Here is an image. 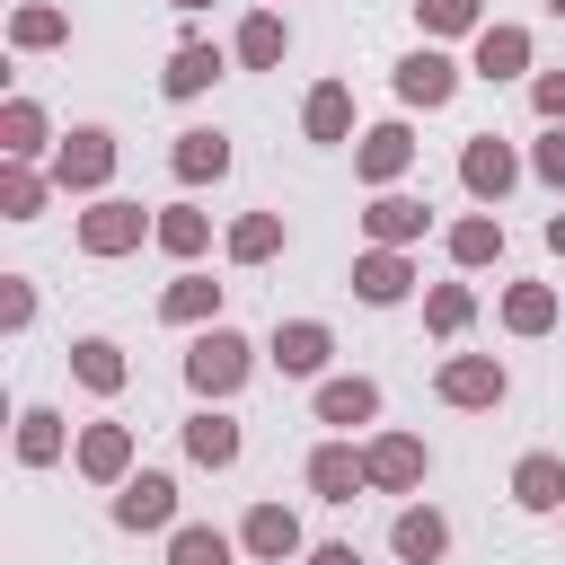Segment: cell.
I'll list each match as a JSON object with an SVG mask.
<instances>
[{"mask_svg": "<svg viewBox=\"0 0 565 565\" xmlns=\"http://www.w3.org/2000/svg\"><path fill=\"white\" fill-rule=\"evenodd\" d=\"M247 362H256V344H247L238 327H203V335L185 344V380H194V397H230V388L247 380Z\"/></svg>", "mask_w": 565, "mask_h": 565, "instance_id": "cell-1", "label": "cell"}, {"mask_svg": "<svg viewBox=\"0 0 565 565\" xmlns=\"http://www.w3.org/2000/svg\"><path fill=\"white\" fill-rule=\"evenodd\" d=\"M115 177V132H97V124H79L62 150H53V185L62 194H97Z\"/></svg>", "mask_w": 565, "mask_h": 565, "instance_id": "cell-2", "label": "cell"}, {"mask_svg": "<svg viewBox=\"0 0 565 565\" xmlns=\"http://www.w3.org/2000/svg\"><path fill=\"white\" fill-rule=\"evenodd\" d=\"M150 230H159V221H150L141 203H115V194L79 212V247H88V256H124V247H141Z\"/></svg>", "mask_w": 565, "mask_h": 565, "instance_id": "cell-3", "label": "cell"}, {"mask_svg": "<svg viewBox=\"0 0 565 565\" xmlns=\"http://www.w3.org/2000/svg\"><path fill=\"white\" fill-rule=\"evenodd\" d=\"M512 177H521V159H512V141H494V132H477V141L459 150V185H468L477 203H503V194H512Z\"/></svg>", "mask_w": 565, "mask_h": 565, "instance_id": "cell-4", "label": "cell"}, {"mask_svg": "<svg viewBox=\"0 0 565 565\" xmlns=\"http://www.w3.org/2000/svg\"><path fill=\"white\" fill-rule=\"evenodd\" d=\"M115 521H124V530H168V521H177V477H159V468L124 477V486H115Z\"/></svg>", "mask_w": 565, "mask_h": 565, "instance_id": "cell-5", "label": "cell"}, {"mask_svg": "<svg viewBox=\"0 0 565 565\" xmlns=\"http://www.w3.org/2000/svg\"><path fill=\"white\" fill-rule=\"evenodd\" d=\"M397 97H406V106H450V97H459V62L433 53V44L406 53V62H397Z\"/></svg>", "mask_w": 565, "mask_h": 565, "instance_id": "cell-6", "label": "cell"}, {"mask_svg": "<svg viewBox=\"0 0 565 565\" xmlns=\"http://www.w3.org/2000/svg\"><path fill=\"white\" fill-rule=\"evenodd\" d=\"M327 353H335V335H327L318 318L274 327V371H282V380H318V371H327Z\"/></svg>", "mask_w": 565, "mask_h": 565, "instance_id": "cell-7", "label": "cell"}, {"mask_svg": "<svg viewBox=\"0 0 565 565\" xmlns=\"http://www.w3.org/2000/svg\"><path fill=\"white\" fill-rule=\"evenodd\" d=\"M441 397L450 406H503V362L494 353H450L441 362Z\"/></svg>", "mask_w": 565, "mask_h": 565, "instance_id": "cell-8", "label": "cell"}, {"mask_svg": "<svg viewBox=\"0 0 565 565\" xmlns=\"http://www.w3.org/2000/svg\"><path fill=\"white\" fill-rule=\"evenodd\" d=\"M362 468H371L380 494H406V486H424V441H415V433H380V441L362 450Z\"/></svg>", "mask_w": 565, "mask_h": 565, "instance_id": "cell-9", "label": "cell"}, {"mask_svg": "<svg viewBox=\"0 0 565 565\" xmlns=\"http://www.w3.org/2000/svg\"><path fill=\"white\" fill-rule=\"evenodd\" d=\"M362 486H371L362 450H344V441H318V450H309V494H318V503H353Z\"/></svg>", "mask_w": 565, "mask_h": 565, "instance_id": "cell-10", "label": "cell"}, {"mask_svg": "<svg viewBox=\"0 0 565 565\" xmlns=\"http://www.w3.org/2000/svg\"><path fill=\"white\" fill-rule=\"evenodd\" d=\"M353 291H362L371 309L406 300V291H415V265H406V247H371V256H353Z\"/></svg>", "mask_w": 565, "mask_h": 565, "instance_id": "cell-11", "label": "cell"}, {"mask_svg": "<svg viewBox=\"0 0 565 565\" xmlns=\"http://www.w3.org/2000/svg\"><path fill=\"white\" fill-rule=\"evenodd\" d=\"M362 230H371V247H415V238L433 230V212H424L415 194H380V203L362 212Z\"/></svg>", "mask_w": 565, "mask_h": 565, "instance_id": "cell-12", "label": "cell"}, {"mask_svg": "<svg viewBox=\"0 0 565 565\" xmlns=\"http://www.w3.org/2000/svg\"><path fill=\"white\" fill-rule=\"evenodd\" d=\"M79 477L124 486V477H132V433H124V424H88V433H79Z\"/></svg>", "mask_w": 565, "mask_h": 565, "instance_id": "cell-13", "label": "cell"}, {"mask_svg": "<svg viewBox=\"0 0 565 565\" xmlns=\"http://www.w3.org/2000/svg\"><path fill=\"white\" fill-rule=\"evenodd\" d=\"M512 503H521V512H565V459H556V450H530V459L512 468Z\"/></svg>", "mask_w": 565, "mask_h": 565, "instance_id": "cell-14", "label": "cell"}, {"mask_svg": "<svg viewBox=\"0 0 565 565\" xmlns=\"http://www.w3.org/2000/svg\"><path fill=\"white\" fill-rule=\"evenodd\" d=\"M406 159H415V132H406V124H371V132H362V150H353V168H362L371 185L406 177Z\"/></svg>", "mask_w": 565, "mask_h": 565, "instance_id": "cell-15", "label": "cell"}, {"mask_svg": "<svg viewBox=\"0 0 565 565\" xmlns=\"http://www.w3.org/2000/svg\"><path fill=\"white\" fill-rule=\"evenodd\" d=\"M238 547H247V556H265V565H282V556H300V521H291L282 503H256V512H247V530H238Z\"/></svg>", "mask_w": 565, "mask_h": 565, "instance_id": "cell-16", "label": "cell"}, {"mask_svg": "<svg viewBox=\"0 0 565 565\" xmlns=\"http://www.w3.org/2000/svg\"><path fill=\"white\" fill-rule=\"evenodd\" d=\"M388 547H397L406 565H433V556L450 547V521H441L433 503H415V512H397V530H388Z\"/></svg>", "mask_w": 565, "mask_h": 565, "instance_id": "cell-17", "label": "cell"}, {"mask_svg": "<svg viewBox=\"0 0 565 565\" xmlns=\"http://www.w3.org/2000/svg\"><path fill=\"white\" fill-rule=\"evenodd\" d=\"M477 71L486 79H521L530 71V26H477Z\"/></svg>", "mask_w": 565, "mask_h": 565, "instance_id": "cell-18", "label": "cell"}, {"mask_svg": "<svg viewBox=\"0 0 565 565\" xmlns=\"http://www.w3.org/2000/svg\"><path fill=\"white\" fill-rule=\"evenodd\" d=\"M300 124H309V141H344L353 132V88L344 79H318L309 106H300Z\"/></svg>", "mask_w": 565, "mask_h": 565, "instance_id": "cell-19", "label": "cell"}, {"mask_svg": "<svg viewBox=\"0 0 565 565\" xmlns=\"http://www.w3.org/2000/svg\"><path fill=\"white\" fill-rule=\"evenodd\" d=\"M212 309H221V282H212V274H177V282L159 291V318H168V327H203Z\"/></svg>", "mask_w": 565, "mask_h": 565, "instance_id": "cell-20", "label": "cell"}, {"mask_svg": "<svg viewBox=\"0 0 565 565\" xmlns=\"http://www.w3.org/2000/svg\"><path fill=\"white\" fill-rule=\"evenodd\" d=\"M371 415H380V388H371L362 371H353V380H327V388H318V424H344V433H353V424H371Z\"/></svg>", "mask_w": 565, "mask_h": 565, "instance_id": "cell-21", "label": "cell"}, {"mask_svg": "<svg viewBox=\"0 0 565 565\" xmlns=\"http://www.w3.org/2000/svg\"><path fill=\"white\" fill-rule=\"evenodd\" d=\"M185 459H194V468H230V459H238V424H230L221 406H203V415L185 424Z\"/></svg>", "mask_w": 565, "mask_h": 565, "instance_id": "cell-22", "label": "cell"}, {"mask_svg": "<svg viewBox=\"0 0 565 565\" xmlns=\"http://www.w3.org/2000/svg\"><path fill=\"white\" fill-rule=\"evenodd\" d=\"M212 79H221V53H212V44H177V53H168V71H159V88H168V97H203Z\"/></svg>", "mask_w": 565, "mask_h": 565, "instance_id": "cell-23", "label": "cell"}, {"mask_svg": "<svg viewBox=\"0 0 565 565\" xmlns=\"http://www.w3.org/2000/svg\"><path fill=\"white\" fill-rule=\"evenodd\" d=\"M168 168H177L185 185H203V177H230V141H221V132H177Z\"/></svg>", "mask_w": 565, "mask_h": 565, "instance_id": "cell-24", "label": "cell"}, {"mask_svg": "<svg viewBox=\"0 0 565 565\" xmlns=\"http://www.w3.org/2000/svg\"><path fill=\"white\" fill-rule=\"evenodd\" d=\"M71 371H79V388L115 397V388H124V344H106V335H79V344H71Z\"/></svg>", "mask_w": 565, "mask_h": 565, "instance_id": "cell-25", "label": "cell"}, {"mask_svg": "<svg viewBox=\"0 0 565 565\" xmlns=\"http://www.w3.org/2000/svg\"><path fill=\"white\" fill-rule=\"evenodd\" d=\"M503 327H512V335H547V327H556V291H547V282H512V291H503Z\"/></svg>", "mask_w": 565, "mask_h": 565, "instance_id": "cell-26", "label": "cell"}, {"mask_svg": "<svg viewBox=\"0 0 565 565\" xmlns=\"http://www.w3.org/2000/svg\"><path fill=\"white\" fill-rule=\"evenodd\" d=\"M0 150H9V159H35V150H44V106H35V97H9V106H0Z\"/></svg>", "mask_w": 565, "mask_h": 565, "instance_id": "cell-27", "label": "cell"}, {"mask_svg": "<svg viewBox=\"0 0 565 565\" xmlns=\"http://www.w3.org/2000/svg\"><path fill=\"white\" fill-rule=\"evenodd\" d=\"M150 238H159V247H168V256H203V247H212V221H203V212H194V203H168V212H159V230H150Z\"/></svg>", "mask_w": 565, "mask_h": 565, "instance_id": "cell-28", "label": "cell"}, {"mask_svg": "<svg viewBox=\"0 0 565 565\" xmlns=\"http://www.w3.org/2000/svg\"><path fill=\"white\" fill-rule=\"evenodd\" d=\"M450 256H459V265H494V256H503V221H494V212L450 221Z\"/></svg>", "mask_w": 565, "mask_h": 565, "instance_id": "cell-29", "label": "cell"}, {"mask_svg": "<svg viewBox=\"0 0 565 565\" xmlns=\"http://www.w3.org/2000/svg\"><path fill=\"white\" fill-rule=\"evenodd\" d=\"M282 44H291V35H282V18H274V9H256V18L238 26V62H247V71H274V62H282Z\"/></svg>", "mask_w": 565, "mask_h": 565, "instance_id": "cell-30", "label": "cell"}, {"mask_svg": "<svg viewBox=\"0 0 565 565\" xmlns=\"http://www.w3.org/2000/svg\"><path fill=\"white\" fill-rule=\"evenodd\" d=\"M282 247V212H247V221H230V256L238 265H265Z\"/></svg>", "mask_w": 565, "mask_h": 565, "instance_id": "cell-31", "label": "cell"}, {"mask_svg": "<svg viewBox=\"0 0 565 565\" xmlns=\"http://www.w3.org/2000/svg\"><path fill=\"white\" fill-rule=\"evenodd\" d=\"M18 459H26V468L62 459V415H53V406H26V415H18Z\"/></svg>", "mask_w": 565, "mask_h": 565, "instance_id": "cell-32", "label": "cell"}, {"mask_svg": "<svg viewBox=\"0 0 565 565\" xmlns=\"http://www.w3.org/2000/svg\"><path fill=\"white\" fill-rule=\"evenodd\" d=\"M9 35H18V53H44V44H62V35H71V18L35 0V9H18V18H9Z\"/></svg>", "mask_w": 565, "mask_h": 565, "instance_id": "cell-33", "label": "cell"}, {"mask_svg": "<svg viewBox=\"0 0 565 565\" xmlns=\"http://www.w3.org/2000/svg\"><path fill=\"white\" fill-rule=\"evenodd\" d=\"M0 212H9V221H35V212H44V177H26V159L0 168Z\"/></svg>", "mask_w": 565, "mask_h": 565, "instance_id": "cell-34", "label": "cell"}, {"mask_svg": "<svg viewBox=\"0 0 565 565\" xmlns=\"http://www.w3.org/2000/svg\"><path fill=\"white\" fill-rule=\"evenodd\" d=\"M468 318H477V300H468L459 282H433V300H424V327H433V335H459Z\"/></svg>", "mask_w": 565, "mask_h": 565, "instance_id": "cell-35", "label": "cell"}, {"mask_svg": "<svg viewBox=\"0 0 565 565\" xmlns=\"http://www.w3.org/2000/svg\"><path fill=\"white\" fill-rule=\"evenodd\" d=\"M168 565H230V539L221 530H177L168 539Z\"/></svg>", "mask_w": 565, "mask_h": 565, "instance_id": "cell-36", "label": "cell"}, {"mask_svg": "<svg viewBox=\"0 0 565 565\" xmlns=\"http://www.w3.org/2000/svg\"><path fill=\"white\" fill-rule=\"evenodd\" d=\"M415 18H424L433 35H468V26H477V0H415Z\"/></svg>", "mask_w": 565, "mask_h": 565, "instance_id": "cell-37", "label": "cell"}, {"mask_svg": "<svg viewBox=\"0 0 565 565\" xmlns=\"http://www.w3.org/2000/svg\"><path fill=\"white\" fill-rule=\"evenodd\" d=\"M35 318V291H26V274H0V327H26Z\"/></svg>", "mask_w": 565, "mask_h": 565, "instance_id": "cell-38", "label": "cell"}, {"mask_svg": "<svg viewBox=\"0 0 565 565\" xmlns=\"http://www.w3.org/2000/svg\"><path fill=\"white\" fill-rule=\"evenodd\" d=\"M530 97H539V115H547V124H565V71H539V79H530Z\"/></svg>", "mask_w": 565, "mask_h": 565, "instance_id": "cell-39", "label": "cell"}, {"mask_svg": "<svg viewBox=\"0 0 565 565\" xmlns=\"http://www.w3.org/2000/svg\"><path fill=\"white\" fill-rule=\"evenodd\" d=\"M530 168H539V177H547V185H565V124H556V132H547V141H539V159H530Z\"/></svg>", "mask_w": 565, "mask_h": 565, "instance_id": "cell-40", "label": "cell"}, {"mask_svg": "<svg viewBox=\"0 0 565 565\" xmlns=\"http://www.w3.org/2000/svg\"><path fill=\"white\" fill-rule=\"evenodd\" d=\"M309 565H362V556H353V547L335 539V547H309Z\"/></svg>", "mask_w": 565, "mask_h": 565, "instance_id": "cell-41", "label": "cell"}, {"mask_svg": "<svg viewBox=\"0 0 565 565\" xmlns=\"http://www.w3.org/2000/svg\"><path fill=\"white\" fill-rule=\"evenodd\" d=\"M547 247H556V256H565V212H556V221H547Z\"/></svg>", "mask_w": 565, "mask_h": 565, "instance_id": "cell-42", "label": "cell"}, {"mask_svg": "<svg viewBox=\"0 0 565 565\" xmlns=\"http://www.w3.org/2000/svg\"><path fill=\"white\" fill-rule=\"evenodd\" d=\"M168 9H212V0H168Z\"/></svg>", "mask_w": 565, "mask_h": 565, "instance_id": "cell-43", "label": "cell"}, {"mask_svg": "<svg viewBox=\"0 0 565 565\" xmlns=\"http://www.w3.org/2000/svg\"><path fill=\"white\" fill-rule=\"evenodd\" d=\"M547 9H556V18H565V0H547Z\"/></svg>", "mask_w": 565, "mask_h": 565, "instance_id": "cell-44", "label": "cell"}]
</instances>
